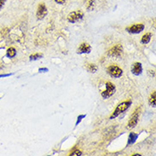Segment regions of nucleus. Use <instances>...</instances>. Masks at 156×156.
<instances>
[{"instance_id": "nucleus-1", "label": "nucleus", "mask_w": 156, "mask_h": 156, "mask_svg": "<svg viewBox=\"0 0 156 156\" xmlns=\"http://www.w3.org/2000/svg\"><path fill=\"white\" fill-rule=\"evenodd\" d=\"M131 101H125V102H122V103H120L119 104H118V106L115 107V109H114V111L113 112V113L111 114V116H110V119H115V118H117L119 114H121V113H125L126 110H128L129 109V107L131 106Z\"/></svg>"}, {"instance_id": "nucleus-2", "label": "nucleus", "mask_w": 156, "mask_h": 156, "mask_svg": "<svg viewBox=\"0 0 156 156\" xmlns=\"http://www.w3.org/2000/svg\"><path fill=\"white\" fill-rule=\"evenodd\" d=\"M107 73L112 77V78H114V79H119L120 78L122 75H123V70L118 67L117 65H110L107 69Z\"/></svg>"}, {"instance_id": "nucleus-3", "label": "nucleus", "mask_w": 156, "mask_h": 156, "mask_svg": "<svg viewBox=\"0 0 156 156\" xmlns=\"http://www.w3.org/2000/svg\"><path fill=\"white\" fill-rule=\"evenodd\" d=\"M140 111H141V108L140 107H137L135 112L133 113V114L131 115V117L130 118L129 121H128V124H127V128L128 129H132L134 127H136V125H137L138 123V119H139V115H140Z\"/></svg>"}, {"instance_id": "nucleus-4", "label": "nucleus", "mask_w": 156, "mask_h": 156, "mask_svg": "<svg viewBox=\"0 0 156 156\" xmlns=\"http://www.w3.org/2000/svg\"><path fill=\"white\" fill-rule=\"evenodd\" d=\"M84 18V13L81 10H75L73 11L71 13H69V15H67V21L70 23H75L78 22L79 21H81Z\"/></svg>"}, {"instance_id": "nucleus-5", "label": "nucleus", "mask_w": 156, "mask_h": 156, "mask_svg": "<svg viewBox=\"0 0 156 156\" xmlns=\"http://www.w3.org/2000/svg\"><path fill=\"white\" fill-rule=\"evenodd\" d=\"M116 91V87L115 85L111 83V82H107L106 83V90L102 92V97L104 99L111 97Z\"/></svg>"}, {"instance_id": "nucleus-6", "label": "nucleus", "mask_w": 156, "mask_h": 156, "mask_svg": "<svg viewBox=\"0 0 156 156\" xmlns=\"http://www.w3.org/2000/svg\"><path fill=\"white\" fill-rule=\"evenodd\" d=\"M48 15V9L44 3H40L38 6L37 12H36V17L38 20H43L46 15Z\"/></svg>"}, {"instance_id": "nucleus-7", "label": "nucleus", "mask_w": 156, "mask_h": 156, "mask_svg": "<svg viewBox=\"0 0 156 156\" xmlns=\"http://www.w3.org/2000/svg\"><path fill=\"white\" fill-rule=\"evenodd\" d=\"M123 54V46L120 44H118L112 47L108 51H107V55L111 57H119Z\"/></svg>"}, {"instance_id": "nucleus-8", "label": "nucleus", "mask_w": 156, "mask_h": 156, "mask_svg": "<svg viewBox=\"0 0 156 156\" xmlns=\"http://www.w3.org/2000/svg\"><path fill=\"white\" fill-rule=\"evenodd\" d=\"M144 25L143 23H137V24H134L129 27L126 28V31L129 33H132V34H138L140 33H142L144 30Z\"/></svg>"}, {"instance_id": "nucleus-9", "label": "nucleus", "mask_w": 156, "mask_h": 156, "mask_svg": "<svg viewBox=\"0 0 156 156\" xmlns=\"http://www.w3.org/2000/svg\"><path fill=\"white\" fill-rule=\"evenodd\" d=\"M131 73L136 75V76H139L142 74L143 73V66L142 63L140 62H135L132 64L131 66Z\"/></svg>"}, {"instance_id": "nucleus-10", "label": "nucleus", "mask_w": 156, "mask_h": 156, "mask_svg": "<svg viewBox=\"0 0 156 156\" xmlns=\"http://www.w3.org/2000/svg\"><path fill=\"white\" fill-rule=\"evenodd\" d=\"M91 46L87 43H82L79 45L77 53L78 54H89V53H91Z\"/></svg>"}, {"instance_id": "nucleus-11", "label": "nucleus", "mask_w": 156, "mask_h": 156, "mask_svg": "<svg viewBox=\"0 0 156 156\" xmlns=\"http://www.w3.org/2000/svg\"><path fill=\"white\" fill-rule=\"evenodd\" d=\"M139 135L135 133V132H131L129 134V137H128V141H127V146H130V145H132L136 143V141L137 140Z\"/></svg>"}, {"instance_id": "nucleus-12", "label": "nucleus", "mask_w": 156, "mask_h": 156, "mask_svg": "<svg viewBox=\"0 0 156 156\" xmlns=\"http://www.w3.org/2000/svg\"><path fill=\"white\" fill-rule=\"evenodd\" d=\"M151 38H152V33H145V34L142 37V39H141V43L143 44V45H147V44H149V43L150 42Z\"/></svg>"}, {"instance_id": "nucleus-13", "label": "nucleus", "mask_w": 156, "mask_h": 156, "mask_svg": "<svg viewBox=\"0 0 156 156\" xmlns=\"http://www.w3.org/2000/svg\"><path fill=\"white\" fill-rule=\"evenodd\" d=\"M16 55V50L14 47H10L6 51V56L9 58H14Z\"/></svg>"}, {"instance_id": "nucleus-14", "label": "nucleus", "mask_w": 156, "mask_h": 156, "mask_svg": "<svg viewBox=\"0 0 156 156\" xmlns=\"http://www.w3.org/2000/svg\"><path fill=\"white\" fill-rule=\"evenodd\" d=\"M149 103L151 107H155L156 105V91H154L152 92V94L150 95V97H149Z\"/></svg>"}, {"instance_id": "nucleus-15", "label": "nucleus", "mask_w": 156, "mask_h": 156, "mask_svg": "<svg viewBox=\"0 0 156 156\" xmlns=\"http://www.w3.org/2000/svg\"><path fill=\"white\" fill-rule=\"evenodd\" d=\"M86 69H87V71H88L89 73H96V72L97 71L98 67H97V65H95V64L90 63V64H87V66H86Z\"/></svg>"}, {"instance_id": "nucleus-16", "label": "nucleus", "mask_w": 156, "mask_h": 156, "mask_svg": "<svg viewBox=\"0 0 156 156\" xmlns=\"http://www.w3.org/2000/svg\"><path fill=\"white\" fill-rule=\"evenodd\" d=\"M43 57V54L40 53H36V54H33L29 56L30 61H37L39 59H41Z\"/></svg>"}, {"instance_id": "nucleus-17", "label": "nucleus", "mask_w": 156, "mask_h": 156, "mask_svg": "<svg viewBox=\"0 0 156 156\" xmlns=\"http://www.w3.org/2000/svg\"><path fill=\"white\" fill-rule=\"evenodd\" d=\"M95 0H87V4H86V9L87 10H92L95 7Z\"/></svg>"}, {"instance_id": "nucleus-18", "label": "nucleus", "mask_w": 156, "mask_h": 156, "mask_svg": "<svg viewBox=\"0 0 156 156\" xmlns=\"http://www.w3.org/2000/svg\"><path fill=\"white\" fill-rule=\"evenodd\" d=\"M81 155H82V152H81L80 150H79V149H73L70 152V155H69L79 156Z\"/></svg>"}, {"instance_id": "nucleus-19", "label": "nucleus", "mask_w": 156, "mask_h": 156, "mask_svg": "<svg viewBox=\"0 0 156 156\" xmlns=\"http://www.w3.org/2000/svg\"><path fill=\"white\" fill-rule=\"evenodd\" d=\"M85 117H86V114H80V115H79L78 118H77V121H76V123H75V125L77 126V125L82 121V119H83L84 118H85Z\"/></svg>"}, {"instance_id": "nucleus-20", "label": "nucleus", "mask_w": 156, "mask_h": 156, "mask_svg": "<svg viewBox=\"0 0 156 156\" xmlns=\"http://www.w3.org/2000/svg\"><path fill=\"white\" fill-rule=\"evenodd\" d=\"M9 28H4V29H3V30H2V35H3V36H5L7 33H9Z\"/></svg>"}, {"instance_id": "nucleus-21", "label": "nucleus", "mask_w": 156, "mask_h": 156, "mask_svg": "<svg viewBox=\"0 0 156 156\" xmlns=\"http://www.w3.org/2000/svg\"><path fill=\"white\" fill-rule=\"evenodd\" d=\"M6 1H7V0H0V10L3 8V6H4Z\"/></svg>"}, {"instance_id": "nucleus-22", "label": "nucleus", "mask_w": 156, "mask_h": 156, "mask_svg": "<svg viewBox=\"0 0 156 156\" xmlns=\"http://www.w3.org/2000/svg\"><path fill=\"white\" fill-rule=\"evenodd\" d=\"M39 73H47V72H49V69L46 68V67H45V68L43 67V68H39Z\"/></svg>"}, {"instance_id": "nucleus-23", "label": "nucleus", "mask_w": 156, "mask_h": 156, "mask_svg": "<svg viewBox=\"0 0 156 156\" xmlns=\"http://www.w3.org/2000/svg\"><path fill=\"white\" fill-rule=\"evenodd\" d=\"M55 2L58 4H64L67 2V0H55Z\"/></svg>"}, {"instance_id": "nucleus-24", "label": "nucleus", "mask_w": 156, "mask_h": 156, "mask_svg": "<svg viewBox=\"0 0 156 156\" xmlns=\"http://www.w3.org/2000/svg\"><path fill=\"white\" fill-rule=\"evenodd\" d=\"M14 73H7V74H0V78H5V77H9L13 75Z\"/></svg>"}, {"instance_id": "nucleus-25", "label": "nucleus", "mask_w": 156, "mask_h": 156, "mask_svg": "<svg viewBox=\"0 0 156 156\" xmlns=\"http://www.w3.org/2000/svg\"><path fill=\"white\" fill-rule=\"evenodd\" d=\"M141 155V154H134V155Z\"/></svg>"}, {"instance_id": "nucleus-26", "label": "nucleus", "mask_w": 156, "mask_h": 156, "mask_svg": "<svg viewBox=\"0 0 156 156\" xmlns=\"http://www.w3.org/2000/svg\"><path fill=\"white\" fill-rule=\"evenodd\" d=\"M0 99H1V98H0Z\"/></svg>"}]
</instances>
